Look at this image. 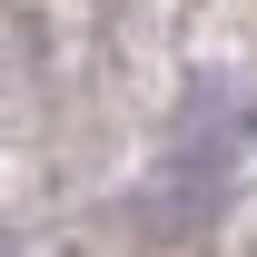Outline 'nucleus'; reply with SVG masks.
<instances>
[{"mask_svg": "<svg viewBox=\"0 0 257 257\" xmlns=\"http://www.w3.org/2000/svg\"><path fill=\"white\" fill-rule=\"evenodd\" d=\"M237 139H247V109L208 79V89L188 99V119H178V159H168V178H178V198H198V188H218V168L237 159Z\"/></svg>", "mask_w": 257, "mask_h": 257, "instance_id": "1", "label": "nucleus"}]
</instances>
